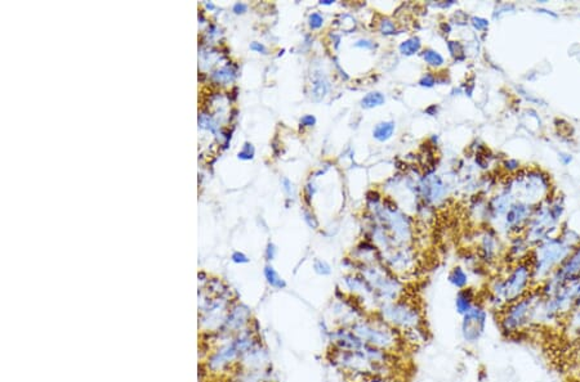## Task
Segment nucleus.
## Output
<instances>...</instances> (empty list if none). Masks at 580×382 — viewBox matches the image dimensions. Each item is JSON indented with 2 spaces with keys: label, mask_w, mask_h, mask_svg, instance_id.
I'll use <instances>...</instances> for the list:
<instances>
[{
  "label": "nucleus",
  "mask_w": 580,
  "mask_h": 382,
  "mask_svg": "<svg viewBox=\"0 0 580 382\" xmlns=\"http://www.w3.org/2000/svg\"><path fill=\"white\" fill-rule=\"evenodd\" d=\"M375 316L400 331V333L426 328L422 307L415 301L406 300L404 297L397 301L382 305L375 312Z\"/></svg>",
  "instance_id": "39448f33"
},
{
  "label": "nucleus",
  "mask_w": 580,
  "mask_h": 382,
  "mask_svg": "<svg viewBox=\"0 0 580 382\" xmlns=\"http://www.w3.org/2000/svg\"><path fill=\"white\" fill-rule=\"evenodd\" d=\"M329 347L337 350H359L364 346V342L349 327H336L330 331L328 337Z\"/></svg>",
  "instance_id": "0eeeda50"
},
{
  "label": "nucleus",
  "mask_w": 580,
  "mask_h": 382,
  "mask_svg": "<svg viewBox=\"0 0 580 382\" xmlns=\"http://www.w3.org/2000/svg\"><path fill=\"white\" fill-rule=\"evenodd\" d=\"M328 362L343 374V377L379 376L393 377L397 354L364 345L353 351L337 350L329 347Z\"/></svg>",
  "instance_id": "f257e3e1"
},
{
  "label": "nucleus",
  "mask_w": 580,
  "mask_h": 382,
  "mask_svg": "<svg viewBox=\"0 0 580 382\" xmlns=\"http://www.w3.org/2000/svg\"><path fill=\"white\" fill-rule=\"evenodd\" d=\"M315 124H316V117H315L314 115H304L303 117L301 118V125L306 126V128L314 126Z\"/></svg>",
  "instance_id": "4be33fe9"
},
{
  "label": "nucleus",
  "mask_w": 580,
  "mask_h": 382,
  "mask_svg": "<svg viewBox=\"0 0 580 382\" xmlns=\"http://www.w3.org/2000/svg\"><path fill=\"white\" fill-rule=\"evenodd\" d=\"M472 22H473V26H475L477 30H482V29H485V27L487 26V21H486V19L477 18V17H475V18L472 19Z\"/></svg>",
  "instance_id": "5701e85b"
},
{
  "label": "nucleus",
  "mask_w": 580,
  "mask_h": 382,
  "mask_svg": "<svg viewBox=\"0 0 580 382\" xmlns=\"http://www.w3.org/2000/svg\"><path fill=\"white\" fill-rule=\"evenodd\" d=\"M396 126L395 123L392 121H384V123H379L378 125L374 128L373 135L376 140L379 142H386L392 136L393 131H395Z\"/></svg>",
  "instance_id": "9d476101"
},
{
  "label": "nucleus",
  "mask_w": 580,
  "mask_h": 382,
  "mask_svg": "<svg viewBox=\"0 0 580 382\" xmlns=\"http://www.w3.org/2000/svg\"><path fill=\"white\" fill-rule=\"evenodd\" d=\"M333 3H334L333 0H321V2H320L321 6H331Z\"/></svg>",
  "instance_id": "c756f323"
},
{
  "label": "nucleus",
  "mask_w": 580,
  "mask_h": 382,
  "mask_svg": "<svg viewBox=\"0 0 580 382\" xmlns=\"http://www.w3.org/2000/svg\"><path fill=\"white\" fill-rule=\"evenodd\" d=\"M232 260H234L235 262H248V257L245 256L242 252H235V254L232 255Z\"/></svg>",
  "instance_id": "393cba45"
},
{
  "label": "nucleus",
  "mask_w": 580,
  "mask_h": 382,
  "mask_svg": "<svg viewBox=\"0 0 580 382\" xmlns=\"http://www.w3.org/2000/svg\"><path fill=\"white\" fill-rule=\"evenodd\" d=\"M264 275H266L267 282H269L272 287H275V289H284V287H286V283H285L284 279L277 274V272L271 267V265H267V267L264 268Z\"/></svg>",
  "instance_id": "ddd939ff"
},
{
  "label": "nucleus",
  "mask_w": 580,
  "mask_h": 382,
  "mask_svg": "<svg viewBox=\"0 0 580 382\" xmlns=\"http://www.w3.org/2000/svg\"><path fill=\"white\" fill-rule=\"evenodd\" d=\"M253 155H254V148H253L252 145H249V143H245L244 146V150L241 151V152H239V158H241V160H250V158H253Z\"/></svg>",
  "instance_id": "6ab92c4d"
},
{
  "label": "nucleus",
  "mask_w": 580,
  "mask_h": 382,
  "mask_svg": "<svg viewBox=\"0 0 580 382\" xmlns=\"http://www.w3.org/2000/svg\"><path fill=\"white\" fill-rule=\"evenodd\" d=\"M384 101H386V98H384V96L381 91H371V93H368L361 99V106L364 108H374L382 106L384 103Z\"/></svg>",
  "instance_id": "f8f14e48"
},
{
  "label": "nucleus",
  "mask_w": 580,
  "mask_h": 382,
  "mask_svg": "<svg viewBox=\"0 0 580 382\" xmlns=\"http://www.w3.org/2000/svg\"><path fill=\"white\" fill-rule=\"evenodd\" d=\"M308 25L312 30L321 29L322 25H324V17H322V14L319 13V12H314L312 14H309Z\"/></svg>",
  "instance_id": "f3484780"
},
{
  "label": "nucleus",
  "mask_w": 580,
  "mask_h": 382,
  "mask_svg": "<svg viewBox=\"0 0 580 382\" xmlns=\"http://www.w3.org/2000/svg\"><path fill=\"white\" fill-rule=\"evenodd\" d=\"M436 83V79L435 76L431 75V74H426L425 76H423L422 79H420V81H419V84L422 86H427V88H431V86L435 85Z\"/></svg>",
  "instance_id": "aec40b11"
},
{
  "label": "nucleus",
  "mask_w": 580,
  "mask_h": 382,
  "mask_svg": "<svg viewBox=\"0 0 580 382\" xmlns=\"http://www.w3.org/2000/svg\"><path fill=\"white\" fill-rule=\"evenodd\" d=\"M275 254H276V247L272 243H270L269 247H267V257H269V260L274 259Z\"/></svg>",
  "instance_id": "bb28decb"
},
{
  "label": "nucleus",
  "mask_w": 580,
  "mask_h": 382,
  "mask_svg": "<svg viewBox=\"0 0 580 382\" xmlns=\"http://www.w3.org/2000/svg\"><path fill=\"white\" fill-rule=\"evenodd\" d=\"M245 11H247V6H245V4H242V3H236V4H235V6H234V12H235V13H237V14H239V13H244Z\"/></svg>",
  "instance_id": "cd10ccee"
},
{
  "label": "nucleus",
  "mask_w": 580,
  "mask_h": 382,
  "mask_svg": "<svg viewBox=\"0 0 580 382\" xmlns=\"http://www.w3.org/2000/svg\"><path fill=\"white\" fill-rule=\"evenodd\" d=\"M328 81H326V79L324 76H316L312 80V96L316 97V101L324 98L325 94L328 93Z\"/></svg>",
  "instance_id": "9b49d317"
},
{
  "label": "nucleus",
  "mask_w": 580,
  "mask_h": 382,
  "mask_svg": "<svg viewBox=\"0 0 580 382\" xmlns=\"http://www.w3.org/2000/svg\"><path fill=\"white\" fill-rule=\"evenodd\" d=\"M312 268H314L316 274L322 275V277H326V275L331 274L330 264L324 259H315L314 264H312Z\"/></svg>",
  "instance_id": "dca6fc26"
},
{
  "label": "nucleus",
  "mask_w": 580,
  "mask_h": 382,
  "mask_svg": "<svg viewBox=\"0 0 580 382\" xmlns=\"http://www.w3.org/2000/svg\"><path fill=\"white\" fill-rule=\"evenodd\" d=\"M487 326V309L485 304L478 301L471 312L462 317L460 335L465 344L475 345L485 335Z\"/></svg>",
  "instance_id": "423d86ee"
},
{
  "label": "nucleus",
  "mask_w": 580,
  "mask_h": 382,
  "mask_svg": "<svg viewBox=\"0 0 580 382\" xmlns=\"http://www.w3.org/2000/svg\"><path fill=\"white\" fill-rule=\"evenodd\" d=\"M361 275L373 290L374 301L378 309L382 305L397 301L404 297L405 287L388 268L382 265L364 264L361 267Z\"/></svg>",
  "instance_id": "20e7f679"
},
{
  "label": "nucleus",
  "mask_w": 580,
  "mask_h": 382,
  "mask_svg": "<svg viewBox=\"0 0 580 382\" xmlns=\"http://www.w3.org/2000/svg\"><path fill=\"white\" fill-rule=\"evenodd\" d=\"M420 40L418 38H410L400 44V52L404 56H413L420 51Z\"/></svg>",
  "instance_id": "4468645a"
},
{
  "label": "nucleus",
  "mask_w": 580,
  "mask_h": 382,
  "mask_svg": "<svg viewBox=\"0 0 580 382\" xmlns=\"http://www.w3.org/2000/svg\"><path fill=\"white\" fill-rule=\"evenodd\" d=\"M448 279L449 282H450L451 286H454L458 291L465 289V287L468 286V282H470V278H468L467 272H465L462 267L453 268V269L450 270V273H449Z\"/></svg>",
  "instance_id": "1a4fd4ad"
},
{
  "label": "nucleus",
  "mask_w": 580,
  "mask_h": 382,
  "mask_svg": "<svg viewBox=\"0 0 580 382\" xmlns=\"http://www.w3.org/2000/svg\"><path fill=\"white\" fill-rule=\"evenodd\" d=\"M379 31L383 35H392L396 32V26L390 19H383L379 25Z\"/></svg>",
  "instance_id": "a211bd4d"
},
{
  "label": "nucleus",
  "mask_w": 580,
  "mask_h": 382,
  "mask_svg": "<svg viewBox=\"0 0 580 382\" xmlns=\"http://www.w3.org/2000/svg\"><path fill=\"white\" fill-rule=\"evenodd\" d=\"M304 220H306V223L312 228V229H316V228L319 227V222H317V219L311 214V212L304 211Z\"/></svg>",
  "instance_id": "412c9836"
},
{
  "label": "nucleus",
  "mask_w": 580,
  "mask_h": 382,
  "mask_svg": "<svg viewBox=\"0 0 580 382\" xmlns=\"http://www.w3.org/2000/svg\"><path fill=\"white\" fill-rule=\"evenodd\" d=\"M250 49H252V51H255V52H259V53H263V54H266V52H267L266 46H264L263 44H261V43H257V41H254V43L250 44Z\"/></svg>",
  "instance_id": "b1692460"
},
{
  "label": "nucleus",
  "mask_w": 580,
  "mask_h": 382,
  "mask_svg": "<svg viewBox=\"0 0 580 382\" xmlns=\"http://www.w3.org/2000/svg\"><path fill=\"white\" fill-rule=\"evenodd\" d=\"M356 46H363V48H373V43H371L370 40H368V39H361V40H359L358 43L354 44Z\"/></svg>",
  "instance_id": "a878e982"
},
{
  "label": "nucleus",
  "mask_w": 580,
  "mask_h": 382,
  "mask_svg": "<svg viewBox=\"0 0 580 382\" xmlns=\"http://www.w3.org/2000/svg\"><path fill=\"white\" fill-rule=\"evenodd\" d=\"M423 59H425L430 66L437 67L443 63L442 56H441L440 53H437L436 51H433V49H426V51L423 52Z\"/></svg>",
  "instance_id": "2eb2a0df"
},
{
  "label": "nucleus",
  "mask_w": 580,
  "mask_h": 382,
  "mask_svg": "<svg viewBox=\"0 0 580 382\" xmlns=\"http://www.w3.org/2000/svg\"><path fill=\"white\" fill-rule=\"evenodd\" d=\"M477 302V292L475 291V289L465 287V289L459 290L455 296V310L460 317H463L468 312H471Z\"/></svg>",
  "instance_id": "6e6552de"
},
{
  "label": "nucleus",
  "mask_w": 580,
  "mask_h": 382,
  "mask_svg": "<svg viewBox=\"0 0 580 382\" xmlns=\"http://www.w3.org/2000/svg\"><path fill=\"white\" fill-rule=\"evenodd\" d=\"M349 328L363 340L364 344L381 350L398 354L404 347H406L400 331L382 321L375 314H368L352 324Z\"/></svg>",
  "instance_id": "7ed1b4c3"
},
{
  "label": "nucleus",
  "mask_w": 580,
  "mask_h": 382,
  "mask_svg": "<svg viewBox=\"0 0 580 382\" xmlns=\"http://www.w3.org/2000/svg\"><path fill=\"white\" fill-rule=\"evenodd\" d=\"M282 183H284V185H285V187H284L285 190H286V192H290V182H289V179H284V180H282Z\"/></svg>",
  "instance_id": "c85d7f7f"
},
{
  "label": "nucleus",
  "mask_w": 580,
  "mask_h": 382,
  "mask_svg": "<svg viewBox=\"0 0 580 382\" xmlns=\"http://www.w3.org/2000/svg\"><path fill=\"white\" fill-rule=\"evenodd\" d=\"M543 296L539 289H532L522 299L507 305L498 313V323L504 336L517 337L532 327L540 326V307Z\"/></svg>",
  "instance_id": "f03ea898"
}]
</instances>
